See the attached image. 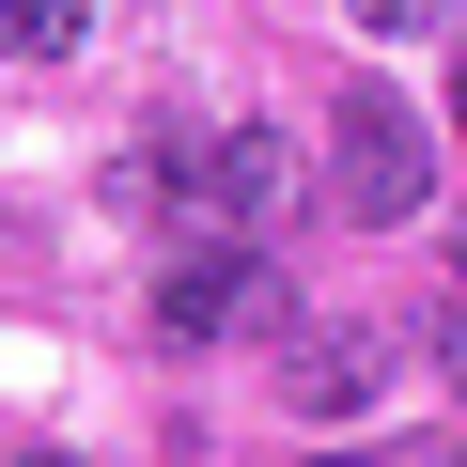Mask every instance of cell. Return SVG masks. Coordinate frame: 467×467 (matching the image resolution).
Segmentation results:
<instances>
[{"instance_id": "obj_4", "label": "cell", "mask_w": 467, "mask_h": 467, "mask_svg": "<svg viewBox=\"0 0 467 467\" xmlns=\"http://www.w3.org/2000/svg\"><path fill=\"white\" fill-rule=\"evenodd\" d=\"M94 0H0V63H63Z\"/></svg>"}, {"instance_id": "obj_2", "label": "cell", "mask_w": 467, "mask_h": 467, "mask_svg": "<svg viewBox=\"0 0 467 467\" xmlns=\"http://www.w3.org/2000/svg\"><path fill=\"white\" fill-rule=\"evenodd\" d=\"M250 296H265L250 234H187V250H171V281H156V327H171V343H218L234 312H250Z\"/></svg>"}, {"instance_id": "obj_6", "label": "cell", "mask_w": 467, "mask_h": 467, "mask_svg": "<svg viewBox=\"0 0 467 467\" xmlns=\"http://www.w3.org/2000/svg\"><path fill=\"white\" fill-rule=\"evenodd\" d=\"M436 125H451V140H467V63H451V109H436Z\"/></svg>"}, {"instance_id": "obj_3", "label": "cell", "mask_w": 467, "mask_h": 467, "mask_svg": "<svg viewBox=\"0 0 467 467\" xmlns=\"http://www.w3.org/2000/svg\"><path fill=\"white\" fill-rule=\"evenodd\" d=\"M281 389H296V405H312V420H358V405H374V327H312V343H296V374H281Z\"/></svg>"}, {"instance_id": "obj_1", "label": "cell", "mask_w": 467, "mask_h": 467, "mask_svg": "<svg viewBox=\"0 0 467 467\" xmlns=\"http://www.w3.org/2000/svg\"><path fill=\"white\" fill-rule=\"evenodd\" d=\"M420 202H436V125H420L405 94H374V78H358V94L327 109V218L405 234Z\"/></svg>"}, {"instance_id": "obj_5", "label": "cell", "mask_w": 467, "mask_h": 467, "mask_svg": "<svg viewBox=\"0 0 467 467\" xmlns=\"http://www.w3.org/2000/svg\"><path fill=\"white\" fill-rule=\"evenodd\" d=\"M343 16H358V32H436L451 0H343Z\"/></svg>"}, {"instance_id": "obj_7", "label": "cell", "mask_w": 467, "mask_h": 467, "mask_svg": "<svg viewBox=\"0 0 467 467\" xmlns=\"http://www.w3.org/2000/svg\"><path fill=\"white\" fill-rule=\"evenodd\" d=\"M0 467H78V451H0Z\"/></svg>"}]
</instances>
